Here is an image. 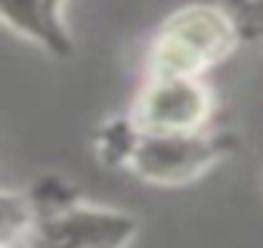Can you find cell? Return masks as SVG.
Returning <instances> with one entry per match:
<instances>
[{
  "label": "cell",
  "mask_w": 263,
  "mask_h": 248,
  "mask_svg": "<svg viewBox=\"0 0 263 248\" xmlns=\"http://www.w3.org/2000/svg\"><path fill=\"white\" fill-rule=\"evenodd\" d=\"M238 47L241 38L223 4H183L155 28L146 53V75L204 78Z\"/></svg>",
  "instance_id": "obj_1"
},
{
  "label": "cell",
  "mask_w": 263,
  "mask_h": 248,
  "mask_svg": "<svg viewBox=\"0 0 263 248\" xmlns=\"http://www.w3.org/2000/svg\"><path fill=\"white\" fill-rule=\"evenodd\" d=\"M232 152L235 137L214 124L189 134H143L130 121V137L118 168L152 186H186L208 177Z\"/></svg>",
  "instance_id": "obj_2"
},
{
  "label": "cell",
  "mask_w": 263,
  "mask_h": 248,
  "mask_svg": "<svg viewBox=\"0 0 263 248\" xmlns=\"http://www.w3.org/2000/svg\"><path fill=\"white\" fill-rule=\"evenodd\" d=\"M37 211L25 248H130L140 233L137 214L87 199H62Z\"/></svg>",
  "instance_id": "obj_3"
},
{
  "label": "cell",
  "mask_w": 263,
  "mask_h": 248,
  "mask_svg": "<svg viewBox=\"0 0 263 248\" xmlns=\"http://www.w3.org/2000/svg\"><path fill=\"white\" fill-rule=\"evenodd\" d=\"M214 109V90L204 78L146 75L127 115L143 134H189L211 128Z\"/></svg>",
  "instance_id": "obj_4"
},
{
  "label": "cell",
  "mask_w": 263,
  "mask_h": 248,
  "mask_svg": "<svg viewBox=\"0 0 263 248\" xmlns=\"http://www.w3.org/2000/svg\"><path fill=\"white\" fill-rule=\"evenodd\" d=\"M68 0H0L4 25L37 47L47 56L68 59L74 53V34L65 19Z\"/></svg>",
  "instance_id": "obj_5"
},
{
  "label": "cell",
  "mask_w": 263,
  "mask_h": 248,
  "mask_svg": "<svg viewBox=\"0 0 263 248\" xmlns=\"http://www.w3.org/2000/svg\"><path fill=\"white\" fill-rule=\"evenodd\" d=\"M235 22L241 44L263 47V0H220Z\"/></svg>",
  "instance_id": "obj_6"
},
{
  "label": "cell",
  "mask_w": 263,
  "mask_h": 248,
  "mask_svg": "<svg viewBox=\"0 0 263 248\" xmlns=\"http://www.w3.org/2000/svg\"><path fill=\"white\" fill-rule=\"evenodd\" d=\"M0 248H25L22 242H10V245H0Z\"/></svg>",
  "instance_id": "obj_7"
}]
</instances>
